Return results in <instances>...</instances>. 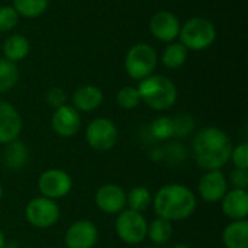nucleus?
Instances as JSON below:
<instances>
[{"mask_svg": "<svg viewBox=\"0 0 248 248\" xmlns=\"http://www.w3.org/2000/svg\"><path fill=\"white\" fill-rule=\"evenodd\" d=\"M232 148L228 134L217 126L203 128L193 138L195 160L206 171L221 170L230 161Z\"/></svg>", "mask_w": 248, "mask_h": 248, "instance_id": "f257e3e1", "label": "nucleus"}, {"mask_svg": "<svg viewBox=\"0 0 248 248\" xmlns=\"http://www.w3.org/2000/svg\"><path fill=\"white\" fill-rule=\"evenodd\" d=\"M155 214L167 221H183L189 218L196 209V198L193 192L183 185L163 186L154 201Z\"/></svg>", "mask_w": 248, "mask_h": 248, "instance_id": "f03ea898", "label": "nucleus"}, {"mask_svg": "<svg viewBox=\"0 0 248 248\" xmlns=\"http://www.w3.org/2000/svg\"><path fill=\"white\" fill-rule=\"evenodd\" d=\"M141 100L154 110H167L177 100V89L174 83L164 76H148L138 86Z\"/></svg>", "mask_w": 248, "mask_h": 248, "instance_id": "7ed1b4c3", "label": "nucleus"}, {"mask_svg": "<svg viewBox=\"0 0 248 248\" xmlns=\"http://www.w3.org/2000/svg\"><path fill=\"white\" fill-rule=\"evenodd\" d=\"M180 44L192 51H202L209 48L215 38L217 29L209 19L192 17L180 26Z\"/></svg>", "mask_w": 248, "mask_h": 248, "instance_id": "20e7f679", "label": "nucleus"}, {"mask_svg": "<svg viewBox=\"0 0 248 248\" xmlns=\"http://www.w3.org/2000/svg\"><path fill=\"white\" fill-rule=\"evenodd\" d=\"M157 67V52L148 44L134 45L125 57V70L134 80H144Z\"/></svg>", "mask_w": 248, "mask_h": 248, "instance_id": "39448f33", "label": "nucleus"}, {"mask_svg": "<svg viewBox=\"0 0 248 248\" xmlns=\"http://www.w3.org/2000/svg\"><path fill=\"white\" fill-rule=\"evenodd\" d=\"M147 219L142 214L126 209L122 211L115 222V230L119 237L126 244H140L147 237Z\"/></svg>", "mask_w": 248, "mask_h": 248, "instance_id": "423d86ee", "label": "nucleus"}, {"mask_svg": "<svg viewBox=\"0 0 248 248\" xmlns=\"http://www.w3.org/2000/svg\"><path fill=\"white\" fill-rule=\"evenodd\" d=\"M25 217L26 221L39 230L51 228L52 225L57 224L60 218V206L57 205L55 201L39 196L33 198L25 209Z\"/></svg>", "mask_w": 248, "mask_h": 248, "instance_id": "0eeeda50", "label": "nucleus"}, {"mask_svg": "<svg viewBox=\"0 0 248 248\" xmlns=\"http://www.w3.org/2000/svg\"><path fill=\"white\" fill-rule=\"evenodd\" d=\"M118 128L108 118L92 121L86 129V141L96 151H109L118 142Z\"/></svg>", "mask_w": 248, "mask_h": 248, "instance_id": "6e6552de", "label": "nucleus"}, {"mask_svg": "<svg viewBox=\"0 0 248 248\" xmlns=\"http://www.w3.org/2000/svg\"><path fill=\"white\" fill-rule=\"evenodd\" d=\"M38 189L44 198L48 199H61L65 198L73 189V180L68 173L60 169L45 170L38 180Z\"/></svg>", "mask_w": 248, "mask_h": 248, "instance_id": "1a4fd4ad", "label": "nucleus"}, {"mask_svg": "<svg viewBox=\"0 0 248 248\" xmlns=\"http://www.w3.org/2000/svg\"><path fill=\"white\" fill-rule=\"evenodd\" d=\"M99 232L92 221L81 219L70 225L64 241L67 248H93L97 244Z\"/></svg>", "mask_w": 248, "mask_h": 248, "instance_id": "9d476101", "label": "nucleus"}, {"mask_svg": "<svg viewBox=\"0 0 248 248\" xmlns=\"http://www.w3.org/2000/svg\"><path fill=\"white\" fill-rule=\"evenodd\" d=\"M198 190L201 198L208 203L221 202L228 192V182L221 170H209L199 180Z\"/></svg>", "mask_w": 248, "mask_h": 248, "instance_id": "9b49d317", "label": "nucleus"}, {"mask_svg": "<svg viewBox=\"0 0 248 248\" xmlns=\"http://www.w3.org/2000/svg\"><path fill=\"white\" fill-rule=\"evenodd\" d=\"M180 26L182 25L177 16L169 10L157 12L150 20V31L153 36L163 42H171L179 38Z\"/></svg>", "mask_w": 248, "mask_h": 248, "instance_id": "f8f14e48", "label": "nucleus"}, {"mask_svg": "<svg viewBox=\"0 0 248 248\" xmlns=\"http://www.w3.org/2000/svg\"><path fill=\"white\" fill-rule=\"evenodd\" d=\"M96 205L97 208L109 215L121 214L126 206V193L125 190L113 183L102 186L96 193Z\"/></svg>", "mask_w": 248, "mask_h": 248, "instance_id": "ddd939ff", "label": "nucleus"}, {"mask_svg": "<svg viewBox=\"0 0 248 248\" xmlns=\"http://www.w3.org/2000/svg\"><path fill=\"white\" fill-rule=\"evenodd\" d=\"M51 125H52L54 132L62 138H70L76 135L81 125L78 110H76L73 106H68V105H62L57 108L52 115Z\"/></svg>", "mask_w": 248, "mask_h": 248, "instance_id": "4468645a", "label": "nucleus"}, {"mask_svg": "<svg viewBox=\"0 0 248 248\" xmlns=\"http://www.w3.org/2000/svg\"><path fill=\"white\" fill-rule=\"evenodd\" d=\"M22 131V119L19 112L7 102L0 100V144L16 141Z\"/></svg>", "mask_w": 248, "mask_h": 248, "instance_id": "2eb2a0df", "label": "nucleus"}, {"mask_svg": "<svg viewBox=\"0 0 248 248\" xmlns=\"http://www.w3.org/2000/svg\"><path fill=\"white\" fill-rule=\"evenodd\" d=\"M222 212L227 218L232 221L247 219L248 215V193L244 189H232L225 193L221 201Z\"/></svg>", "mask_w": 248, "mask_h": 248, "instance_id": "dca6fc26", "label": "nucleus"}, {"mask_svg": "<svg viewBox=\"0 0 248 248\" xmlns=\"http://www.w3.org/2000/svg\"><path fill=\"white\" fill-rule=\"evenodd\" d=\"M103 102V93L96 86H81L73 94V108L81 112H92Z\"/></svg>", "mask_w": 248, "mask_h": 248, "instance_id": "f3484780", "label": "nucleus"}, {"mask_svg": "<svg viewBox=\"0 0 248 248\" xmlns=\"http://www.w3.org/2000/svg\"><path fill=\"white\" fill-rule=\"evenodd\" d=\"M222 241L227 248H248V221H232L222 234Z\"/></svg>", "mask_w": 248, "mask_h": 248, "instance_id": "a211bd4d", "label": "nucleus"}, {"mask_svg": "<svg viewBox=\"0 0 248 248\" xmlns=\"http://www.w3.org/2000/svg\"><path fill=\"white\" fill-rule=\"evenodd\" d=\"M31 45L29 41L19 33L10 35L4 42H3V54L4 58L12 61V62H17L22 61L28 54H29Z\"/></svg>", "mask_w": 248, "mask_h": 248, "instance_id": "6ab92c4d", "label": "nucleus"}, {"mask_svg": "<svg viewBox=\"0 0 248 248\" xmlns=\"http://www.w3.org/2000/svg\"><path fill=\"white\" fill-rule=\"evenodd\" d=\"M147 235L150 237L151 243H154L155 246H164L166 243L170 241V238L173 235L171 222L158 217L151 224H148Z\"/></svg>", "mask_w": 248, "mask_h": 248, "instance_id": "aec40b11", "label": "nucleus"}, {"mask_svg": "<svg viewBox=\"0 0 248 248\" xmlns=\"http://www.w3.org/2000/svg\"><path fill=\"white\" fill-rule=\"evenodd\" d=\"M186 58H187V48L180 42H173L164 49L161 61L167 68L176 70L186 62Z\"/></svg>", "mask_w": 248, "mask_h": 248, "instance_id": "412c9836", "label": "nucleus"}, {"mask_svg": "<svg viewBox=\"0 0 248 248\" xmlns=\"http://www.w3.org/2000/svg\"><path fill=\"white\" fill-rule=\"evenodd\" d=\"M151 203H153L151 193L144 186H137V187L131 189L129 193L126 195V205L129 206L131 211H135V212H140L141 214Z\"/></svg>", "mask_w": 248, "mask_h": 248, "instance_id": "4be33fe9", "label": "nucleus"}, {"mask_svg": "<svg viewBox=\"0 0 248 248\" xmlns=\"http://www.w3.org/2000/svg\"><path fill=\"white\" fill-rule=\"evenodd\" d=\"M19 80V70L15 62L0 58V93H4L16 86Z\"/></svg>", "mask_w": 248, "mask_h": 248, "instance_id": "5701e85b", "label": "nucleus"}, {"mask_svg": "<svg viewBox=\"0 0 248 248\" xmlns=\"http://www.w3.org/2000/svg\"><path fill=\"white\" fill-rule=\"evenodd\" d=\"M46 7L48 0H13V9L23 17H38Z\"/></svg>", "mask_w": 248, "mask_h": 248, "instance_id": "b1692460", "label": "nucleus"}, {"mask_svg": "<svg viewBox=\"0 0 248 248\" xmlns=\"http://www.w3.org/2000/svg\"><path fill=\"white\" fill-rule=\"evenodd\" d=\"M28 160V151L25 145L19 141H12L7 144L4 153V161L10 169H20Z\"/></svg>", "mask_w": 248, "mask_h": 248, "instance_id": "393cba45", "label": "nucleus"}, {"mask_svg": "<svg viewBox=\"0 0 248 248\" xmlns=\"http://www.w3.org/2000/svg\"><path fill=\"white\" fill-rule=\"evenodd\" d=\"M151 134L154 138L164 141L171 137H174V124L171 118L160 116L151 124Z\"/></svg>", "mask_w": 248, "mask_h": 248, "instance_id": "a878e982", "label": "nucleus"}, {"mask_svg": "<svg viewBox=\"0 0 248 248\" xmlns=\"http://www.w3.org/2000/svg\"><path fill=\"white\" fill-rule=\"evenodd\" d=\"M141 102L140 93L135 87L132 86H125L122 87L118 93H116V103L122 108V109H135Z\"/></svg>", "mask_w": 248, "mask_h": 248, "instance_id": "bb28decb", "label": "nucleus"}, {"mask_svg": "<svg viewBox=\"0 0 248 248\" xmlns=\"http://www.w3.org/2000/svg\"><path fill=\"white\" fill-rule=\"evenodd\" d=\"M19 23V15L13 6L0 7V32H9Z\"/></svg>", "mask_w": 248, "mask_h": 248, "instance_id": "cd10ccee", "label": "nucleus"}, {"mask_svg": "<svg viewBox=\"0 0 248 248\" xmlns=\"http://www.w3.org/2000/svg\"><path fill=\"white\" fill-rule=\"evenodd\" d=\"M230 160L234 163L235 169L248 170V144L247 142H243V144L237 145L235 148H232V153H231Z\"/></svg>", "mask_w": 248, "mask_h": 248, "instance_id": "c85d7f7f", "label": "nucleus"}, {"mask_svg": "<svg viewBox=\"0 0 248 248\" xmlns=\"http://www.w3.org/2000/svg\"><path fill=\"white\" fill-rule=\"evenodd\" d=\"M173 124H174V135L176 137H186L195 128V122L189 115L176 116L173 119Z\"/></svg>", "mask_w": 248, "mask_h": 248, "instance_id": "c756f323", "label": "nucleus"}, {"mask_svg": "<svg viewBox=\"0 0 248 248\" xmlns=\"http://www.w3.org/2000/svg\"><path fill=\"white\" fill-rule=\"evenodd\" d=\"M46 102L55 109L65 105V93H64V90L60 89V87H51L46 92Z\"/></svg>", "mask_w": 248, "mask_h": 248, "instance_id": "7c9ffc66", "label": "nucleus"}, {"mask_svg": "<svg viewBox=\"0 0 248 248\" xmlns=\"http://www.w3.org/2000/svg\"><path fill=\"white\" fill-rule=\"evenodd\" d=\"M230 182L232 183L234 189H244V190H247V186H248L247 170H241V169H235V170H232V173H231V176H230Z\"/></svg>", "mask_w": 248, "mask_h": 248, "instance_id": "2f4dec72", "label": "nucleus"}, {"mask_svg": "<svg viewBox=\"0 0 248 248\" xmlns=\"http://www.w3.org/2000/svg\"><path fill=\"white\" fill-rule=\"evenodd\" d=\"M0 248H6V238L1 230H0Z\"/></svg>", "mask_w": 248, "mask_h": 248, "instance_id": "473e14b6", "label": "nucleus"}, {"mask_svg": "<svg viewBox=\"0 0 248 248\" xmlns=\"http://www.w3.org/2000/svg\"><path fill=\"white\" fill-rule=\"evenodd\" d=\"M173 248H189L186 244H177V246H174Z\"/></svg>", "mask_w": 248, "mask_h": 248, "instance_id": "72a5a7b5", "label": "nucleus"}, {"mask_svg": "<svg viewBox=\"0 0 248 248\" xmlns=\"http://www.w3.org/2000/svg\"><path fill=\"white\" fill-rule=\"evenodd\" d=\"M1 199H3V187L0 185V202H1Z\"/></svg>", "mask_w": 248, "mask_h": 248, "instance_id": "f704fd0d", "label": "nucleus"}, {"mask_svg": "<svg viewBox=\"0 0 248 248\" xmlns=\"http://www.w3.org/2000/svg\"><path fill=\"white\" fill-rule=\"evenodd\" d=\"M154 248H161V247H154Z\"/></svg>", "mask_w": 248, "mask_h": 248, "instance_id": "c9c22d12", "label": "nucleus"}]
</instances>
